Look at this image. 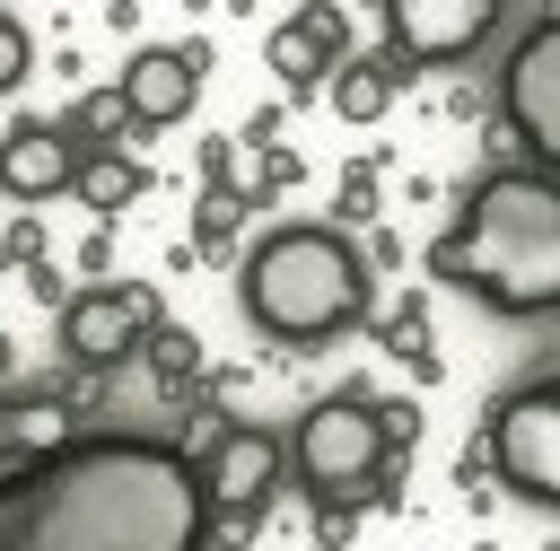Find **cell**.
Here are the masks:
<instances>
[{
    "label": "cell",
    "instance_id": "obj_1",
    "mask_svg": "<svg viewBox=\"0 0 560 551\" xmlns=\"http://www.w3.org/2000/svg\"><path fill=\"white\" fill-rule=\"evenodd\" d=\"M0 551H210L201 464L166 437L96 429L0 472Z\"/></svg>",
    "mask_w": 560,
    "mask_h": 551
},
{
    "label": "cell",
    "instance_id": "obj_2",
    "mask_svg": "<svg viewBox=\"0 0 560 551\" xmlns=\"http://www.w3.org/2000/svg\"><path fill=\"white\" fill-rule=\"evenodd\" d=\"M429 280L464 289L490 315H560V175L499 166L429 245Z\"/></svg>",
    "mask_w": 560,
    "mask_h": 551
},
{
    "label": "cell",
    "instance_id": "obj_3",
    "mask_svg": "<svg viewBox=\"0 0 560 551\" xmlns=\"http://www.w3.org/2000/svg\"><path fill=\"white\" fill-rule=\"evenodd\" d=\"M236 306L254 332L289 341V350H315V341H341L368 324V254L324 227V219H289L271 236L245 245L236 262Z\"/></svg>",
    "mask_w": 560,
    "mask_h": 551
},
{
    "label": "cell",
    "instance_id": "obj_4",
    "mask_svg": "<svg viewBox=\"0 0 560 551\" xmlns=\"http://www.w3.org/2000/svg\"><path fill=\"white\" fill-rule=\"evenodd\" d=\"M289 472L324 499V507H350L359 490H385L394 481V446L376 429V402L368 394H324L306 402L298 437H289Z\"/></svg>",
    "mask_w": 560,
    "mask_h": 551
},
{
    "label": "cell",
    "instance_id": "obj_5",
    "mask_svg": "<svg viewBox=\"0 0 560 551\" xmlns=\"http://www.w3.org/2000/svg\"><path fill=\"white\" fill-rule=\"evenodd\" d=\"M481 455H490V481L534 499V507H560V376H534L516 385L490 429H481Z\"/></svg>",
    "mask_w": 560,
    "mask_h": 551
},
{
    "label": "cell",
    "instance_id": "obj_6",
    "mask_svg": "<svg viewBox=\"0 0 560 551\" xmlns=\"http://www.w3.org/2000/svg\"><path fill=\"white\" fill-rule=\"evenodd\" d=\"M158 332H166V315H158V289H149V280H105V289H79V297L61 306V324H52V341H61V359H70L79 376L131 367Z\"/></svg>",
    "mask_w": 560,
    "mask_h": 551
},
{
    "label": "cell",
    "instance_id": "obj_7",
    "mask_svg": "<svg viewBox=\"0 0 560 551\" xmlns=\"http://www.w3.org/2000/svg\"><path fill=\"white\" fill-rule=\"evenodd\" d=\"M192 464H201V499H210V516H219V525H254V516L271 507L280 472H289V446H280L271 429L210 420L201 446H192Z\"/></svg>",
    "mask_w": 560,
    "mask_h": 551
},
{
    "label": "cell",
    "instance_id": "obj_8",
    "mask_svg": "<svg viewBox=\"0 0 560 551\" xmlns=\"http://www.w3.org/2000/svg\"><path fill=\"white\" fill-rule=\"evenodd\" d=\"M499 114H508V131L525 140V157H534L542 175H560V9L516 35V52H508V70H499Z\"/></svg>",
    "mask_w": 560,
    "mask_h": 551
},
{
    "label": "cell",
    "instance_id": "obj_9",
    "mask_svg": "<svg viewBox=\"0 0 560 551\" xmlns=\"http://www.w3.org/2000/svg\"><path fill=\"white\" fill-rule=\"evenodd\" d=\"M499 26V0H385V61L394 70H446Z\"/></svg>",
    "mask_w": 560,
    "mask_h": 551
},
{
    "label": "cell",
    "instance_id": "obj_10",
    "mask_svg": "<svg viewBox=\"0 0 560 551\" xmlns=\"http://www.w3.org/2000/svg\"><path fill=\"white\" fill-rule=\"evenodd\" d=\"M201 79H210V44H140L122 61V96H131V122L140 131H166L201 105Z\"/></svg>",
    "mask_w": 560,
    "mask_h": 551
},
{
    "label": "cell",
    "instance_id": "obj_11",
    "mask_svg": "<svg viewBox=\"0 0 560 551\" xmlns=\"http://www.w3.org/2000/svg\"><path fill=\"white\" fill-rule=\"evenodd\" d=\"M262 61L280 70V87H289V96H315V87H332V70L350 61V9H332V0H306L298 17H280V26H271Z\"/></svg>",
    "mask_w": 560,
    "mask_h": 551
},
{
    "label": "cell",
    "instance_id": "obj_12",
    "mask_svg": "<svg viewBox=\"0 0 560 551\" xmlns=\"http://www.w3.org/2000/svg\"><path fill=\"white\" fill-rule=\"evenodd\" d=\"M79 184V140L61 131V122H9L0 131V192L9 201H52V192H70Z\"/></svg>",
    "mask_w": 560,
    "mask_h": 551
},
{
    "label": "cell",
    "instance_id": "obj_13",
    "mask_svg": "<svg viewBox=\"0 0 560 551\" xmlns=\"http://www.w3.org/2000/svg\"><path fill=\"white\" fill-rule=\"evenodd\" d=\"M61 446H70V402H52V394H9L0 402V472L35 464V455H61Z\"/></svg>",
    "mask_w": 560,
    "mask_h": 551
},
{
    "label": "cell",
    "instance_id": "obj_14",
    "mask_svg": "<svg viewBox=\"0 0 560 551\" xmlns=\"http://www.w3.org/2000/svg\"><path fill=\"white\" fill-rule=\"evenodd\" d=\"M394 87H402V70L385 61V52H350L341 70H332V114L341 122H385V105H394Z\"/></svg>",
    "mask_w": 560,
    "mask_h": 551
},
{
    "label": "cell",
    "instance_id": "obj_15",
    "mask_svg": "<svg viewBox=\"0 0 560 551\" xmlns=\"http://www.w3.org/2000/svg\"><path fill=\"white\" fill-rule=\"evenodd\" d=\"M96 219H122L140 192H149V166L140 157H122V149H105V157H79V184H70Z\"/></svg>",
    "mask_w": 560,
    "mask_h": 551
},
{
    "label": "cell",
    "instance_id": "obj_16",
    "mask_svg": "<svg viewBox=\"0 0 560 551\" xmlns=\"http://www.w3.org/2000/svg\"><path fill=\"white\" fill-rule=\"evenodd\" d=\"M61 131L79 140V157H105L114 140H131V96H122V87H88V96L61 114Z\"/></svg>",
    "mask_w": 560,
    "mask_h": 551
},
{
    "label": "cell",
    "instance_id": "obj_17",
    "mask_svg": "<svg viewBox=\"0 0 560 551\" xmlns=\"http://www.w3.org/2000/svg\"><path fill=\"white\" fill-rule=\"evenodd\" d=\"M376 341H385L394 359H411L420 376H438V350H429V306H420V297H402V306L376 324Z\"/></svg>",
    "mask_w": 560,
    "mask_h": 551
},
{
    "label": "cell",
    "instance_id": "obj_18",
    "mask_svg": "<svg viewBox=\"0 0 560 551\" xmlns=\"http://www.w3.org/2000/svg\"><path fill=\"white\" fill-rule=\"evenodd\" d=\"M245 210H254L245 192H201V201H192V245H201V254H228L236 227H245Z\"/></svg>",
    "mask_w": 560,
    "mask_h": 551
},
{
    "label": "cell",
    "instance_id": "obj_19",
    "mask_svg": "<svg viewBox=\"0 0 560 551\" xmlns=\"http://www.w3.org/2000/svg\"><path fill=\"white\" fill-rule=\"evenodd\" d=\"M140 359H149V367H158V385H166V394H184V385H192V367H201V341H192V332H175V324H166V332H158V341H149V350H140Z\"/></svg>",
    "mask_w": 560,
    "mask_h": 551
},
{
    "label": "cell",
    "instance_id": "obj_20",
    "mask_svg": "<svg viewBox=\"0 0 560 551\" xmlns=\"http://www.w3.org/2000/svg\"><path fill=\"white\" fill-rule=\"evenodd\" d=\"M26 61H35V44H26V26H18V17L0 9V96H9L18 79H26Z\"/></svg>",
    "mask_w": 560,
    "mask_h": 551
},
{
    "label": "cell",
    "instance_id": "obj_21",
    "mask_svg": "<svg viewBox=\"0 0 560 551\" xmlns=\"http://www.w3.org/2000/svg\"><path fill=\"white\" fill-rule=\"evenodd\" d=\"M376 429H385V446H394V455H402V446H420V402H402V394H394V402H376Z\"/></svg>",
    "mask_w": 560,
    "mask_h": 551
},
{
    "label": "cell",
    "instance_id": "obj_22",
    "mask_svg": "<svg viewBox=\"0 0 560 551\" xmlns=\"http://www.w3.org/2000/svg\"><path fill=\"white\" fill-rule=\"evenodd\" d=\"M35 262H44V227H35V219H18V227L0 236V271H35Z\"/></svg>",
    "mask_w": 560,
    "mask_h": 551
},
{
    "label": "cell",
    "instance_id": "obj_23",
    "mask_svg": "<svg viewBox=\"0 0 560 551\" xmlns=\"http://www.w3.org/2000/svg\"><path fill=\"white\" fill-rule=\"evenodd\" d=\"M280 184H298V149H262V175L245 184V201H271Z\"/></svg>",
    "mask_w": 560,
    "mask_h": 551
},
{
    "label": "cell",
    "instance_id": "obj_24",
    "mask_svg": "<svg viewBox=\"0 0 560 551\" xmlns=\"http://www.w3.org/2000/svg\"><path fill=\"white\" fill-rule=\"evenodd\" d=\"M332 210H341L332 227H350V219H376V175H368V166H359V175H341V201H332Z\"/></svg>",
    "mask_w": 560,
    "mask_h": 551
},
{
    "label": "cell",
    "instance_id": "obj_25",
    "mask_svg": "<svg viewBox=\"0 0 560 551\" xmlns=\"http://www.w3.org/2000/svg\"><path fill=\"white\" fill-rule=\"evenodd\" d=\"M79 271H88V289H105V271H114V236H105V227L79 245Z\"/></svg>",
    "mask_w": 560,
    "mask_h": 551
},
{
    "label": "cell",
    "instance_id": "obj_26",
    "mask_svg": "<svg viewBox=\"0 0 560 551\" xmlns=\"http://www.w3.org/2000/svg\"><path fill=\"white\" fill-rule=\"evenodd\" d=\"M26 289H35V297H44L52 315H61L70 297H79V289H61V262H35V271H26Z\"/></svg>",
    "mask_w": 560,
    "mask_h": 551
},
{
    "label": "cell",
    "instance_id": "obj_27",
    "mask_svg": "<svg viewBox=\"0 0 560 551\" xmlns=\"http://www.w3.org/2000/svg\"><path fill=\"white\" fill-rule=\"evenodd\" d=\"M9 359H18V350H9V332H0V376H9Z\"/></svg>",
    "mask_w": 560,
    "mask_h": 551
}]
</instances>
